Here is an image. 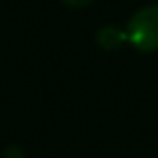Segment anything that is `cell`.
<instances>
[{
	"label": "cell",
	"mask_w": 158,
	"mask_h": 158,
	"mask_svg": "<svg viewBox=\"0 0 158 158\" xmlns=\"http://www.w3.org/2000/svg\"><path fill=\"white\" fill-rule=\"evenodd\" d=\"M128 43L139 52H156L158 49V4H148L139 9L131 17L128 26Z\"/></svg>",
	"instance_id": "1"
},
{
	"label": "cell",
	"mask_w": 158,
	"mask_h": 158,
	"mask_svg": "<svg viewBox=\"0 0 158 158\" xmlns=\"http://www.w3.org/2000/svg\"><path fill=\"white\" fill-rule=\"evenodd\" d=\"M126 41H128L126 30H122V28H118V26H105L96 32V43H98L101 49L113 52V49L122 47Z\"/></svg>",
	"instance_id": "2"
},
{
	"label": "cell",
	"mask_w": 158,
	"mask_h": 158,
	"mask_svg": "<svg viewBox=\"0 0 158 158\" xmlns=\"http://www.w3.org/2000/svg\"><path fill=\"white\" fill-rule=\"evenodd\" d=\"M66 6H75V9H79V6H88L90 2H94V0H62Z\"/></svg>",
	"instance_id": "3"
}]
</instances>
